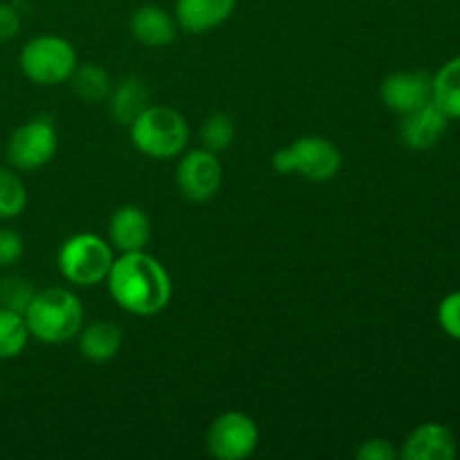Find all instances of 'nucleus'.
<instances>
[{"instance_id": "1", "label": "nucleus", "mask_w": 460, "mask_h": 460, "mask_svg": "<svg viewBox=\"0 0 460 460\" xmlns=\"http://www.w3.org/2000/svg\"><path fill=\"white\" fill-rule=\"evenodd\" d=\"M106 281L115 304L137 317L162 313L173 295L166 268L144 250L126 252L112 261Z\"/></svg>"}, {"instance_id": "2", "label": "nucleus", "mask_w": 460, "mask_h": 460, "mask_svg": "<svg viewBox=\"0 0 460 460\" xmlns=\"http://www.w3.org/2000/svg\"><path fill=\"white\" fill-rule=\"evenodd\" d=\"M30 335L43 344H63L84 328V304L66 288L36 290L22 313Z\"/></svg>"}, {"instance_id": "3", "label": "nucleus", "mask_w": 460, "mask_h": 460, "mask_svg": "<svg viewBox=\"0 0 460 460\" xmlns=\"http://www.w3.org/2000/svg\"><path fill=\"white\" fill-rule=\"evenodd\" d=\"M130 128V142L151 160H171L187 151L189 121L171 106H148Z\"/></svg>"}, {"instance_id": "4", "label": "nucleus", "mask_w": 460, "mask_h": 460, "mask_svg": "<svg viewBox=\"0 0 460 460\" xmlns=\"http://www.w3.org/2000/svg\"><path fill=\"white\" fill-rule=\"evenodd\" d=\"M272 166L281 175H301L310 182H328L341 169V151L326 137L305 135L272 155Z\"/></svg>"}, {"instance_id": "5", "label": "nucleus", "mask_w": 460, "mask_h": 460, "mask_svg": "<svg viewBox=\"0 0 460 460\" xmlns=\"http://www.w3.org/2000/svg\"><path fill=\"white\" fill-rule=\"evenodd\" d=\"M112 247L97 234H75L61 245L57 256L63 279L72 286L93 288L106 281L112 268Z\"/></svg>"}, {"instance_id": "6", "label": "nucleus", "mask_w": 460, "mask_h": 460, "mask_svg": "<svg viewBox=\"0 0 460 460\" xmlns=\"http://www.w3.org/2000/svg\"><path fill=\"white\" fill-rule=\"evenodd\" d=\"M21 70L36 85H61L70 81L72 72L79 66L76 52L70 40L61 36L40 34L27 40L21 49Z\"/></svg>"}, {"instance_id": "7", "label": "nucleus", "mask_w": 460, "mask_h": 460, "mask_svg": "<svg viewBox=\"0 0 460 460\" xmlns=\"http://www.w3.org/2000/svg\"><path fill=\"white\" fill-rule=\"evenodd\" d=\"M58 148V135L52 117H34L18 126L7 139L4 155L7 164L16 171L43 169Z\"/></svg>"}, {"instance_id": "8", "label": "nucleus", "mask_w": 460, "mask_h": 460, "mask_svg": "<svg viewBox=\"0 0 460 460\" xmlns=\"http://www.w3.org/2000/svg\"><path fill=\"white\" fill-rule=\"evenodd\" d=\"M207 447L218 460H243L259 447V427L243 411H225L207 431Z\"/></svg>"}, {"instance_id": "9", "label": "nucleus", "mask_w": 460, "mask_h": 460, "mask_svg": "<svg viewBox=\"0 0 460 460\" xmlns=\"http://www.w3.org/2000/svg\"><path fill=\"white\" fill-rule=\"evenodd\" d=\"M175 182L182 196L191 202H207L220 191L223 184V164L209 148L187 151L178 162Z\"/></svg>"}, {"instance_id": "10", "label": "nucleus", "mask_w": 460, "mask_h": 460, "mask_svg": "<svg viewBox=\"0 0 460 460\" xmlns=\"http://www.w3.org/2000/svg\"><path fill=\"white\" fill-rule=\"evenodd\" d=\"M380 97L389 111L407 115L431 102V76L422 70L394 72L382 81Z\"/></svg>"}, {"instance_id": "11", "label": "nucleus", "mask_w": 460, "mask_h": 460, "mask_svg": "<svg viewBox=\"0 0 460 460\" xmlns=\"http://www.w3.org/2000/svg\"><path fill=\"white\" fill-rule=\"evenodd\" d=\"M449 121L452 119L434 102L425 103L418 111L402 115L398 126L400 142L411 151H429L445 137Z\"/></svg>"}, {"instance_id": "12", "label": "nucleus", "mask_w": 460, "mask_h": 460, "mask_svg": "<svg viewBox=\"0 0 460 460\" xmlns=\"http://www.w3.org/2000/svg\"><path fill=\"white\" fill-rule=\"evenodd\" d=\"M458 456V440L443 422H425L416 427L400 449L404 460H454Z\"/></svg>"}, {"instance_id": "13", "label": "nucleus", "mask_w": 460, "mask_h": 460, "mask_svg": "<svg viewBox=\"0 0 460 460\" xmlns=\"http://www.w3.org/2000/svg\"><path fill=\"white\" fill-rule=\"evenodd\" d=\"M236 0H175V22L189 34H207L229 21Z\"/></svg>"}, {"instance_id": "14", "label": "nucleus", "mask_w": 460, "mask_h": 460, "mask_svg": "<svg viewBox=\"0 0 460 460\" xmlns=\"http://www.w3.org/2000/svg\"><path fill=\"white\" fill-rule=\"evenodd\" d=\"M151 218L146 216V211L135 205L119 207L111 216V223H108L111 245L117 247L121 254L146 250L148 241H151Z\"/></svg>"}, {"instance_id": "15", "label": "nucleus", "mask_w": 460, "mask_h": 460, "mask_svg": "<svg viewBox=\"0 0 460 460\" xmlns=\"http://www.w3.org/2000/svg\"><path fill=\"white\" fill-rule=\"evenodd\" d=\"M130 34L146 48H166L175 40L178 22L162 7L146 4V7L135 9L130 16Z\"/></svg>"}, {"instance_id": "16", "label": "nucleus", "mask_w": 460, "mask_h": 460, "mask_svg": "<svg viewBox=\"0 0 460 460\" xmlns=\"http://www.w3.org/2000/svg\"><path fill=\"white\" fill-rule=\"evenodd\" d=\"M124 344V331L112 322H93L79 331L81 355L90 362H111Z\"/></svg>"}, {"instance_id": "17", "label": "nucleus", "mask_w": 460, "mask_h": 460, "mask_svg": "<svg viewBox=\"0 0 460 460\" xmlns=\"http://www.w3.org/2000/svg\"><path fill=\"white\" fill-rule=\"evenodd\" d=\"M111 115L117 124L130 126L148 106H151V93L139 76H126L111 90Z\"/></svg>"}, {"instance_id": "18", "label": "nucleus", "mask_w": 460, "mask_h": 460, "mask_svg": "<svg viewBox=\"0 0 460 460\" xmlns=\"http://www.w3.org/2000/svg\"><path fill=\"white\" fill-rule=\"evenodd\" d=\"M431 102L449 119L460 121V54L443 63L431 76Z\"/></svg>"}, {"instance_id": "19", "label": "nucleus", "mask_w": 460, "mask_h": 460, "mask_svg": "<svg viewBox=\"0 0 460 460\" xmlns=\"http://www.w3.org/2000/svg\"><path fill=\"white\" fill-rule=\"evenodd\" d=\"M72 90L76 97L85 103H99L111 94L112 81L103 67L97 63H85V66H76L70 76Z\"/></svg>"}, {"instance_id": "20", "label": "nucleus", "mask_w": 460, "mask_h": 460, "mask_svg": "<svg viewBox=\"0 0 460 460\" xmlns=\"http://www.w3.org/2000/svg\"><path fill=\"white\" fill-rule=\"evenodd\" d=\"M31 335L25 317L0 305V359H13L27 349Z\"/></svg>"}, {"instance_id": "21", "label": "nucleus", "mask_w": 460, "mask_h": 460, "mask_svg": "<svg viewBox=\"0 0 460 460\" xmlns=\"http://www.w3.org/2000/svg\"><path fill=\"white\" fill-rule=\"evenodd\" d=\"M27 189L12 166H0V220H13L25 211Z\"/></svg>"}, {"instance_id": "22", "label": "nucleus", "mask_w": 460, "mask_h": 460, "mask_svg": "<svg viewBox=\"0 0 460 460\" xmlns=\"http://www.w3.org/2000/svg\"><path fill=\"white\" fill-rule=\"evenodd\" d=\"M234 137H236V126L227 112H214L207 117L200 128L202 148H209L214 153L227 151L234 144Z\"/></svg>"}, {"instance_id": "23", "label": "nucleus", "mask_w": 460, "mask_h": 460, "mask_svg": "<svg viewBox=\"0 0 460 460\" xmlns=\"http://www.w3.org/2000/svg\"><path fill=\"white\" fill-rule=\"evenodd\" d=\"M36 295L34 286L25 277H7L0 279V305L16 313H25L31 296Z\"/></svg>"}, {"instance_id": "24", "label": "nucleus", "mask_w": 460, "mask_h": 460, "mask_svg": "<svg viewBox=\"0 0 460 460\" xmlns=\"http://www.w3.org/2000/svg\"><path fill=\"white\" fill-rule=\"evenodd\" d=\"M436 319H438L440 328L447 337L460 341V290L449 292L436 310Z\"/></svg>"}, {"instance_id": "25", "label": "nucleus", "mask_w": 460, "mask_h": 460, "mask_svg": "<svg viewBox=\"0 0 460 460\" xmlns=\"http://www.w3.org/2000/svg\"><path fill=\"white\" fill-rule=\"evenodd\" d=\"M25 254V241L16 229L0 227V268H12Z\"/></svg>"}, {"instance_id": "26", "label": "nucleus", "mask_w": 460, "mask_h": 460, "mask_svg": "<svg viewBox=\"0 0 460 460\" xmlns=\"http://www.w3.org/2000/svg\"><path fill=\"white\" fill-rule=\"evenodd\" d=\"M355 456L359 460H394L400 458V452L386 438H368L355 452Z\"/></svg>"}, {"instance_id": "27", "label": "nucleus", "mask_w": 460, "mask_h": 460, "mask_svg": "<svg viewBox=\"0 0 460 460\" xmlns=\"http://www.w3.org/2000/svg\"><path fill=\"white\" fill-rule=\"evenodd\" d=\"M21 31V13L9 3H0V43H7Z\"/></svg>"}, {"instance_id": "28", "label": "nucleus", "mask_w": 460, "mask_h": 460, "mask_svg": "<svg viewBox=\"0 0 460 460\" xmlns=\"http://www.w3.org/2000/svg\"><path fill=\"white\" fill-rule=\"evenodd\" d=\"M0 400H3V386H0Z\"/></svg>"}]
</instances>
